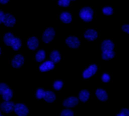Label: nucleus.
<instances>
[{
	"instance_id": "ddd939ff",
	"label": "nucleus",
	"mask_w": 129,
	"mask_h": 116,
	"mask_svg": "<svg viewBox=\"0 0 129 116\" xmlns=\"http://www.w3.org/2000/svg\"><path fill=\"white\" fill-rule=\"evenodd\" d=\"M114 47V43L109 40L104 41L103 43H102V46H101V49L103 52V51H108V50H113Z\"/></svg>"
},
{
	"instance_id": "393cba45",
	"label": "nucleus",
	"mask_w": 129,
	"mask_h": 116,
	"mask_svg": "<svg viewBox=\"0 0 129 116\" xmlns=\"http://www.w3.org/2000/svg\"><path fill=\"white\" fill-rule=\"evenodd\" d=\"M62 86H63V83H62V81H55L54 84H53V88H54L56 90H61Z\"/></svg>"
},
{
	"instance_id": "a211bd4d",
	"label": "nucleus",
	"mask_w": 129,
	"mask_h": 116,
	"mask_svg": "<svg viewBox=\"0 0 129 116\" xmlns=\"http://www.w3.org/2000/svg\"><path fill=\"white\" fill-rule=\"evenodd\" d=\"M14 38H15V37L13 36V34H12L11 33H7V34H5V36H4V41H5V45L11 46V43H12V41H13Z\"/></svg>"
},
{
	"instance_id": "473e14b6",
	"label": "nucleus",
	"mask_w": 129,
	"mask_h": 116,
	"mask_svg": "<svg viewBox=\"0 0 129 116\" xmlns=\"http://www.w3.org/2000/svg\"><path fill=\"white\" fill-rule=\"evenodd\" d=\"M4 16H5V14H4V12L0 10V24H1V22H3Z\"/></svg>"
},
{
	"instance_id": "c756f323",
	"label": "nucleus",
	"mask_w": 129,
	"mask_h": 116,
	"mask_svg": "<svg viewBox=\"0 0 129 116\" xmlns=\"http://www.w3.org/2000/svg\"><path fill=\"white\" fill-rule=\"evenodd\" d=\"M9 87H8L7 84H0V95L3 94V92L5 91L6 89H8Z\"/></svg>"
},
{
	"instance_id": "4c0bfd02",
	"label": "nucleus",
	"mask_w": 129,
	"mask_h": 116,
	"mask_svg": "<svg viewBox=\"0 0 129 116\" xmlns=\"http://www.w3.org/2000/svg\"><path fill=\"white\" fill-rule=\"evenodd\" d=\"M70 1H71V0H70ZM72 1H75V0H72Z\"/></svg>"
},
{
	"instance_id": "bb28decb",
	"label": "nucleus",
	"mask_w": 129,
	"mask_h": 116,
	"mask_svg": "<svg viewBox=\"0 0 129 116\" xmlns=\"http://www.w3.org/2000/svg\"><path fill=\"white\" fill-rule=\"evenodd\" d=\"M103 14H105V15L110 16L113 14V9H112L111 7H105V8H103Z\"/></svg>"
},
{
	"instance_id": "2f4dec72",
	"label": "nucleus",
	"mask_w": 129,
	"mask_h": 116,
	"mask_svg": "<svg viewBox=\"0 0 129 116\" xmlns=\"http://www.w3.org/2000/svg\"><path fill=\"white\" fill-rule=\"evenodd\" d=\"M122 30H123L124 32L129 34V24H126V25L122 26Z\"/></svg>"
},
{
	"instance_id": "dca6fc26",
	"label": "nucleus",
	"mask_w": 129,
	"mask_h": 116,
	"mask_svg": "<svg viewBox=\"0 0 129 116\" xmlns=\"http://www.w3.org/2000/svg\"><path fill=\"white\" fill-rule=\"evenodd\" d=\"M115 55V53H114L113 50H108V51H103V54H102V58L104 60H109V59H113Z\"/></svg>"
},
{
	"instance_id": "1a4fd4ad",
	"label": "nucleus",
	"mask_w": 129,
	"mask_h": 116,
	"mask_svg": "<svg viewBox=\"0 0 129 116\" xmlns=\"http://www.w3.org/2000/svg\"><path fill=\"white\" fill-rule=\"evenodd\" d=\"M78 103V98L76 97H69V98L66 99L63 102V105L66 107H75L77 104Z\"/></svg>"
},
{
	"instance_id": "412c9836",
	"label": "nucleus",
	"mask_w": 129,
	"mask_h": 116,
	"mask_svg": "<svg viewBox=\"0 0 129 116\" xmlns=\"http://www.w3.org/2000/svg\"><path fill=\"white\" fill-rule=\"evenodd\" d=\"M50 59L53 63H58L60 61V54L58 51H53L50 55Z\"/></svg>"
},
{
	"instance_id": "aec40b11",
	"label": "nucleus",
	"mask_w": 129,
	"mask_h": 116,
	"mask_svg": "<svg viewBox=\"0 0 129 116\" xmlns=\"http://www.w3.org/2000/svg\"><path fill=\"white\" fill-rule=\"evenodd\" d=\"M89 97V93L88 90H81L79 93V100L83 102H85V101H88Z\"/></svg>"
},
{
	"instance_id": "7c9ffc66",
	"label": "nucleus",
	"mask_w": 129,
	"mask_h": 116,
	"mask_svg": "<svg viewBox=\"0 0 129 116\" xmlns=\"http://www.w3.org/2000/svg\"><path fill=\"white\" fill-rule=\"evenodd\" d=\"M120 113L123 114V116H129V109L127 108H122Z\"/></svg>"
},
{
	"instance_id": "6ab92c4d",
	"label": "nucleus",
	"mask_w": 129,
	"mask_h": 116,
	"mask_svg": "<svg viewBox=\"0 0 129 116\" xmlns=\"http://www.w3.org/2000/svg\"><path fill=\"white\" fill-rule=\"evenodd\" d=\"M2 96H3V99L5 101H10L12 98V96H13V92H12V90L10 88H8L4 91Z\"/></svg>"
},
{
	"instance_id": "7ed1b4c3",
	"label": "nucleus",
	"mask_w": 129,
	"mask_h": 116,
	"mask_svg": "<svg viewBox=\"0 0 129 116\" xmlns=\"http://www.w3.org/2000/svg\"><path fill=\"white\" fill-rule=\"evenodd\" d=\"M54 35H55L54 29L52 28H49L47 29H46L44 34H43L42 40L45 43H49L50 41H53V39L54 38Z\"/></svg>"
},
{
	"instance_id": "b1692460",
	"label": "nucleus",
	"mask_w": 129,
	"mask_h": 116,
	"mask_svg": "<svg viewBox=\"0 0 129 116\" xmlns=\"http://www.w3.org/2000/svg\"><path fill=\"white\" fill-rule=\"evenodd\" d=\"M73 115H74L73 112L70 110V109H64L61 112V114H60V116H73Z\"/></svg>"
},
{
	"instance_id": "f704fd0d",
	"label": "nucleus",
	"mask_w": 129,
	"mask_h": 116,
	"mask_svg": "<svg viewBox=\"0 0 129 116\" xmlns=\"http://www.w3.org/2000/svg\"><path fill=\"white\" fill-rule=\"evenodd\" d=\"M116 116H123V114H122L121 113H118V114L116 115Z\"/></svg>"
},
{
	"instance_id": "4468645a",
	"label": "nucleus",
	"mask_w": 129,
	"mask_h": 116,
	"mask_svg": "<svg viewBox=\"0 0 129 116\" xmlns=\"http://www.w3.org/2000/svg\"><path fill=\"white\" fill-rule=\"evenodd\" d=\"M95 96L100 101H105L108 100V94L105 90H102V89H98L95 91Z\"/></svg>"
},
{
	"instance_id": "c9c22d12",
	"label": "nucleus",
	"mask_w": 129,
	"mask_h": 116,
	"mask_svg": "<svg viewBox=\"0 0 129 116\" xmlns=\"http://www.w3.org/2000/svg\"><path fill=\"white\" fill-rule=\"evenodd\" d=\"M0 54H1V48H0Z\"/></svg>"
},
{
	"instance_id": "cd10ccee",
	"label": "nucleus",
	"mask_w": 129,
	"mask_h": 116,
	"mask_svg": "<svg viewBox=\"0 0 129 116\" xmlns=\"http://www.w3.org/2000/svg\"><path fill=\"white\" fill-rule=\"evenodd\" d=\"M70 5V0H59V5L62 7H67Z\"/></svg>"
},
{
	"instance_id": "6e6552de",
	"label": "nucleus",
	"mask_w": 129,
	"mask_h": 116,
	"mask_svg": "<svg viewBox=\"0 0 129 116\" xmlns=\"http://www.w3.org/2000/svg\"><path fill=\"white\" fill-rule=\"evenodd\" d=\"M96 71H97V66L95 65H92L83 72V76L84 78H89L94 75L95 72H96Z\"/></svg>"
},
{
	"instance_id": "58836bf2",
	"label": "nucleus",
	"mask_w": 129,
	"mask_h": 116,
	"mask_svg": "<svg viewBox=\"0 0 129 116\" xmlns=\"http://www.w3.org/2000/svg\"><path fill=\"white\" fill-rule=\"evenodd\" d=\"M0 116H3V115H2V114H1V115H0Z\"/></svg>"
},
{
	"instance_id": "f03ea898",
	"label": "nucleus",
	"mask_w": 129,
	"mask_h": 116,
	"mask_svg": "<svg viewBox=\"0 0 129 116\" xmlns=\"http://www.w3.org/2000/svg\"><path fill=\"white\" fill-rule=\"evenodd\" d=\"M14 111L16 112V113L18 116H26L28 113V107L25 106L24 104L22 103H17L14 107Z\"/></svg>"
},
{
	"instance_id": "4be33fe9",
	"label": "nucleus",
	"mask_w": 129,
	"mask_h": 116,
	"mask_svg": "<svg viewBox=\"0 0 129 116\" xmlns=\"http://www.w3.org/2000/svg\"><path fill=\"white\" fill-rule=\"evenodd\" d=\"M21 46H22V42H21L20 39L14 38V40H13V41H12L11 46H10V47H12L13 50L17 51V50H19V49L21 48Z\"/></svg>"
},
{
	"instance_id": "9d476101",
	"label": "nucleus",
	"mask_w": 129,
	"mask_h": 116,
	"mask_svg": "<svg viewBox=\"0 0 129 116\" xmlns=\"http://www.w3.org/2000/svg\"><path fill=\"white\" fill-rule=\"evenodd\" d=\"M84 38L88 41H95L97 38V33L94 29H88L84 33Z\"/></svg>"
},
{
	"instance_id": "39448f33",
	"label": "nucleus",
	"mask_w": 129,
	"mask_h": 116,
	"mask_svg": "<svg viewBox=\"0 0 129 116\" xmlns=\"http://www.w3.org/2000/svg\"><path fill=\"white\" fill-rule=\"evenodd\" d=\"M66 43L67 44V46L71 48H78L80 46V41L78 38L74 36H71L68 37L66 41Z\"/></svg>"
},
{
	"instance_id": "f8f14e48",
	"label": "nucleus",
	"mask_w": 129,
	"mask_h": 116,
	"mask_svg": "<svg viewBox=\"0 0 129 116\" xmlns=\"http://www.w3.org/2000/svg\"><path fill=\"white\" fill-rule=\"evenodd\" d=\"M54 68V63L50 61H46L40 66V71H47L50 70H53Z\"/></svg>"
},
{
	"instance_id": "c85d7f7f",
	"label": "nucleus",
	"mask_w": 129,
	"mask_h": 116,
	"mask_svg": "<svg viewBox=\"0 0 129 116\" xmlns=\"http://www.w3.org/2000/svg\"><path fill=\"white\" fill-rule=\"evenodd\" d=\"M102 80H103V82H104V83L109 82V80H110L109 75V74H107V73H104L103 76H102Z\"/></svg>"
},
{
	"instance_id": "20e7f679",
	"label": "nucleus",
	"mask_w": 129,
	"mask_h": 116,
	"mask_svg": "<svg viewBox=\"0 0 129 116\" xmlns=\"http://www.w3.org/2000/svg\"><path fill=\"white\" fill-rule=\"evenodd\" d=\"M14 107H15V103L10 101H5L4 102L1 103L0 105V108L3 112H5L6 113H9L10 112L14 110Z\"/></svg>"
},
{
	"instance_id": "f257e3e1",
	"label": "nucleus",
	"mask_w": 129,
	"mask_h": 116,
	"mask_svg": "<svg viewBox=\"0 0 129 116\" xmlns=\"http://www.w3.org/2000/svg\"><path fill=\"white\" fill-rule=\"evenodd\" d=\"M79 16L81 19L84 20V22H90L93 18V10L89 7H84L80 10Z\"/></svg>"
},
{
	"instance_id": "e433bc0d",
	"label": "nucleus",
	"mask_w": 129,
	"mask_h": 116,
	"mask_svg": "<svg viewBox=\"0 0 129 116\" xmlns=\"http://www.w3.org/2000/svg\"><path fill=\"white\" fill-rule=\"evenodd\" d=\"M0 115H1V112H0Z\"/></svg>"
},
{
	"instance_id": "2eb2a0df",
	"label": "nucleus",
	"mask_w": 129,
	"mask_h": 116,
	"mask_svg": "<svg viewBox=\"0 0 129 116\" xmlns=\"http://www.w3.org/2000/svg\"><path fill=\"white\" fill-rule=\"evenodd\" d=\"M55 95L54 93L53 92V91H46L45 92V96H44V99L46 101H47V102H53V101H55Z\"/></svg>"
},
{
	"instance_id": "f3484780",
	"label": "nucleus",
	"mask_w": 129,
	"mask_h": 116,
	"mask_svg": "<svg viewBox=\"0 0 129 116\" xmlns=\"http://www.w3.org/2000/svg\"><path fill=\"white\" fill-rule=\"evenodd\" d=\"M60 20L64 23H70L72 22V16L68 12H63L60 15Z\"/></svg>"
},
{
	"instance_id": "9b49d317",
	"label": "nucleus",
	"mask_w": 129,
	"mask_h": 116,
	"mask_svg": "<svg viewBox=\"0 0 129 116\" xmlns=\"http://www.w3.org/2000/svg\"><path fill=\"white\" fill-rule=\"evenodd\" d=\"M39 46V41L36 37H31L28 40V47L30 50H35Z\"/></svg>"
},
{
	"instance_id": "a878e982",
	"label": "nucleus",
	"mask_w": 129,
	"mask_h": 116,
	"mask_svg": "<svg viewBox=\"0 0 129 116\" xmlns=\"http://www.w3.org/2000/svg\"><path fill=\"white\" fill-rule=\"evenodd\" d=\"M45 90H43L42 89H39L38 90L36 91V97L38 99H41V98H44L45 96Z\"/></svg>"
},
{
	"instance_id": "5701e85b",
	"label": "nucleus",
	"mask_w": 129,
	"mask_h": 116,
	"mask_svg": "<svg viewBox=\"0 0 129 116\" xmlns=\"http://www.w3.org/2000/svg\"><path fill=\"white\" fill-rule=\"evenodd\" d=\"M46 58V53L43 50H40L35 55V59L37 62H42Z\"/></svg>"
},
{
	"instance_id": "0eeeda50",
	"label": "nucleus",
	"mask_w": 129,
	"mask_h": 116,
	"mask_svg": "<svg viewBox=\"0 0 129 116\" xmlns=\"http://www.w3.org/2000/svg\"><path fill=\"white\" fill-rule=\"evenodd\" d=\"M24 63V58L22 55L18 54L14 57V59H12V66L14 68H20L21 66L23 65Z\"/></svg>"
},
{
	"instance_id": "72a5a7b5",
	"label": "nucleus",
	"mask_w": 129,
	"mask_h": 116,
	"mask_svg": "<svg viewBox=\"0 0 129 116\" xmlns=\"http://www.w3.org/2000/svg\"><path fill=\"white\" fill-rule=\"evenodd\" d=\"M8 2H9V0H0V3L3 4V5H5V4H7Z\"/></svg>"
},
{
	"instance_id": "423d86ee",
	"label": "nucleus",
	"mask_w": 129,
	"mask_h": 116,
	"mask_svg": "<svg viewBox=\"0 0 129 116\" xmlns=\"http://www.w3.org/2000/svg\"><path fill=\"white\" fill-rule=\"evenodd\" d=\"M3 22L7 27H13L16 23V18L10 14H5Z\"/></svg>"
}]
</instances>
